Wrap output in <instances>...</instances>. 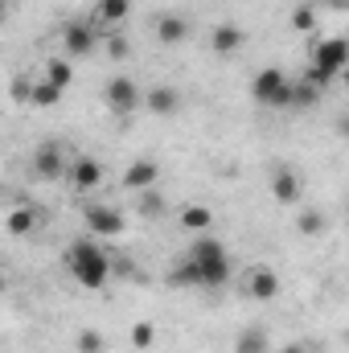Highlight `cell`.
<instances>
[{"label": "cell", "instance_id": "cell-1", "mask_svg": "<svg viewBox=\"0 0 349 353\" xmlns=\"http://www.w3.org/2000/svg\"><path fill=\"white\" fill-rule=\"evenodd\" d=\"M62 267H66V275H70L79 288H87V292L107 288V279L115 275V259L107 255L103 239H94V234H79V239L66 247Z\"/></svg>", "mask_w": 349, "mask_h": 353}, {"label": "cell", "instance_id": "cell-2", "mask_svg": "<svg viewBox=\"0 0 349 353\" xmlns=\"http://www.w3.org/2000/svg\"><path fill=\"white\" fill-rule=\"evenodd\" d=\"M185 255L197 263L201 292H222V288L235 279V259H230V251H226L214 234H193V243H189Z\"/></svg>", "mask_w": 349, "mask_h": 353}, {"label": "cell", "instance_id": "cell-3", "mask_svg": "<svg viewBox=\"0 0 349 353\" xmlns=\"http://www.w3.org/2000/svg\"><path fill=\"white\" fill-rule=\"evenodd\" d=\"M346 70H349V41H346V33H341V37H325V41L312 46L308 70L300 79H308V83H317V87L325 90L333 79H341Z\"/></svg>", "mask_w": 349, "mask_h": 353}, {"label": "cell", "instance_id": "cell-4", "mask_svg": "<svg viewBox=\"0 0 349 353\" xmlns=\"http://www.w3.org/2000/svg\"><path fill=\"white\" fill-rule=\"evenodd\" d=\"M292 83H296V79H288L279 66H263L259 74L251 79V99H255L259 107H271V111H288V103H292Z\"/></svg>", "mask_w": 349, "mask_h": 353}, {"label": "cell", "instance_id": "cell-5", "mask_svg": "<svg viewBox=\"0 0 349 353\" xmlns=\"http://www.w3.org/2000/svg\"><path fill=\"white\" fill-rule=\"evenodd\" d=\"M103 103H107L111 115H132V111H144V90H140L136 79L115 74V79L103 83Z\"/></svg>", "mask_w": 349, "mask_h": 353}, {"label": "cell", "instance_id": "cell-6", "mask_svg": "<svg viewBox=\"0 0 349 353\" xmlns=\"http://www.w3.org/2000/svg\"><path fill=\"white\" fill-rule=\"evenodd\" d=\"M70 173V161H66V148L58 140H41L29 157V176L33 181H62Z\"/></svg>", "mask_w": 349, "mask_h": 353}, {"label": "cell", "instance_id": "cell-7", "mask_svg": "<svg viewBox=\"0 0 349 353\" xmlns=\"http://www.w3.org/2000/svg\"><path fill=\"white\" fill-rule=\"evenodd\" d=\"M83 226H87V234H94V239H119L123 230H128V218L115 210V205H99V201H90V205H83Z\"/></svg>", "mask_w": 349, "mask_h": 353}, {"label": "cell", "instance_id": "cell-8", "mask_svg": "<svg viewBox=\"0 0 349 353\" xmlns=\"http://www.w3.org/2000/svg\"><path fill=\"white\" fill-rule=\"evenodd\" d=\"M103 41V25L94 21H66L62 25V58H87Z\"/></svg>", "mask_w": 349, "mask_h": 353}, {"label": "cell", "instance_id": "cell-9", "mask_svg": "<svg viewBox=\"0 0 349 353\" xmlns=\"http://www.w3.org/2000/svg\"><path fill=\"white\" fill-rule=\"evenodd\" d=\"M267 189H271V197L279 205H304V176H300V169H292V165H271Z\"/></svg>", "mask_w": 349, "mask_h": 353}, {"label": "cell", "instance_id": "cell-10", "mask_svg": "<svg viewBox=\"0 0 349 353\" xmlns=\"http://www.w3.org/2000/svg\"><path fill=\"white\" fill-rule=\"evenodd\" d=\"M243 292L251 296V300H259V304H271L275 296H279V275H275V267L267 263H255L243 271Z\"/></svg>", "mask_w": 349, "mask_h": 353}, {"label": "cell", "instance_id": "cell-11", "mask_svg": "<svg viewBox=\"0 0 349 353\" xmlns=\"http://www.w3.org/2000/svg\"><path fill=\"white\" fill-rule=\"evenodd\" d=\"M206 46H210V54H218V58H230V54H239V50L247 46V29H243L239 21H218V25L210 29Z\"/></svg>", "mask_w": 349, "mask_h": 353}, {"label": "cell", "instance_id": "cell-12", "mask_svg": "<svg viewBox=\"0 0 349 353\" xmlns=\"http://www.w3.org/2000/svg\"><path fill=\"white\" fill-rule=\"evenodd\" d=\"M123 189L128 193H144V189H157V181H161V165L152 161V157H136L128 169H123Z\"/></svg>", "mask_w": 349, "mask_h": 353}, {"label": "cell", "instance_id": "cell-13", "mask_svg": "<svg viewBox=\"0 0 349 353\" xmlns=\"http://www.w3.org/2000/svg\"><path fill=\"white\" fill-rule=\"evenodd\" d=\"M103 176H107L103 161H94V157H74V161H70V173H66V181H70L79 193H90V189H99V185H103Z\"/></svg>", "mask_w": 349, "mask_h": 353}, {"label": "cell", "instance_id": "cell-14", "mask_svg": "<svg viewBox=\"0 0 349 353\" xmlns=\"http://www.w3.org/2000/svg\"><path fill=\"white\" fill-rule=\"evenodd\" d=\"M144 111L148 115H161V119H173L181 111V90L169 87V83H157V87L144 90Z\"/></svg>", "mask_w": 349, "mask_h": 353}, {"label": "cell", "instance_id": "cell-15", "mask_svg": "<svg viewBox=\"0 0 349 353\" xmlns=\"http://www.w3.org/2000/svg\"><path fill=\"white\" fill-rule=\"evenodd\" d=\"M152 33H157V41H161L165 50H177V46L189 41V21H185L181 12H161L157 25H152Z\"/></svg>", "mask_w": 349, "mask_h": 353}, {"label": "cell", "instance_id": "cell-16", "mask_svg": "<svg viewBox=\"0 0 349 353\" xmlns=\"http://www.w3.org/2000/svg\"><path fill=\"white\" fill-rule=\"evenodd\" d=\"M4 230H8L12 239L33 234V230H37V205H12V210L4 214Z\"/></svg>", "mask_w": 349, "mask_h": 353}, {"label": "cell", "instance_id": "cell-17", "mask_svg": "<svg viewBox=\"0 0 349 353\" xmlns=\"http://www.w3.org/2000/svg\"><path fill=\"white\" fill-rule=\"evenodd\" d=\"M90 12H94L90 21L103 25V29H107V25H123V21L132 17V0H94Z\"/></svg>", "mask_w": 349, "mask_h": 353}, {"label": "cell", "instance_id": "cell-18", "mask_svg": "<svg viewBox=\"0 0 349 353\" xmlns=\"http://www.w3.org/2000/svg\"><path fill=\"white\" fill-rule=\"evenodd\" d=\"M136 214H140L144 222H157V218L169 214V197H165L161 189H144V193H136Z\"/></svg>", "mask_w": 349, "mask_h": 353}, {"label": "cell", "instance_id": "cell-19", "mask_svg": "<svg viewBox=\"0 0 349 353\" xmlns=\"http://www.w3.org/2000/svg\"><path fill=\"white\" fill-rule=\"evenodd\" d=\"M235 353H271V333L263 325H247L235 337Z\"/></svg>", "mask_w": 349, "mask_h": 353}, {"label": "cell", "instance_id": "cell-20", "mask_svg": "<svg viewBox=\"0 0 349 353\" xmlns=\"http://www.w3.org/2000/svg\"><path fill=\"white\" fill-rule=\"evenodd\" d=\"M181 226H185L189 234H210L214 210H210V205H185V210H181Z\"/></svg>", "mask_w": 349, "mask_h": 353}, {"label": "cell", "instance_id": "cell-21", "mask_svg": "<svg viewBox=\"0 0 349 353\" xmlns=\"http://www.w3.org/2000/svg\"><path fill=\"white\" fill-rule=\"evenodd\" d=\"M321 94H325V90L317 87V83L296 79V83H292V103H288V111H308V107H317V103H321Z\"/></svg>", "mask_w": 349, "mask_h": 353}, {"label": "cell", "instance_id": "cell-22", "mask_svg": "<svg viewBox=\"0 0 349 353\" xmlns=\"http://www.w3.org/2000/svg\"><path fill=\"white\" fill-rule=\"evenodd\" d=\"M321 230H325V214H321V210H312V205H296V234L317 239Z\"/></svg>", "mask_w": 349, "mask_h": 353}, {"label": "cell", "instance_id": "cell-23", "mask_svg": "<svg viewBox=\"0 0 349 353\" xmlns=\"http://www.w3.org/2000/svg\"><path fill=\"white\" fill-rule=\"evenodd\" d=\"M41 79H50L58 90H70V83H74V66H70V58H50L46 70H41Z\"/></svg>", "mask_w": 349, "mask_h": 353}, {"label": "cell", "instance_id": "cell-24", "mask_svg": "<svg viewBox=\"0 0 349 353\" xmlns=\"http://www.w3.org/2000/svg\"><path fill=\"white\" fill-rule=\"evenodd\" d=\"M165 279H169V288H201V275H197V263H193L189 255H185V259H181V263H177L173 271L165 275Z\"/></svg>", "mask_w": 349, "mask_h": 353}, {"label": "cell", "instance_id": "cell-25", "mask_svg": "<svg viewBox=\"0 0 349 353\" xmlns=\"http://www.w3.org/2000/svg\"><path fill=\"white\" fill-rule=\"evenodd\" d=\"M66 90H58L50 79H33V90H29V103L33 107H58Z\"/></svg>", "mask_w": 349, "mask_h": 353}, {"label": "cell", "instance_id": "cell-26", "mask_svg": "<svg viewBox=\"0 0 349 353\" xmlns=\"http://www.w3.org/2000/svg\"><path fill=\"white\" fill-rule=\"evenodd\" d=\"M74 350L79 353H107V337L99 329H79L74 333Z\"/></svg>", "mask_w": 349, "mask_h": 353}, {"label": "cell", "instance_id": "cell-27", "mask_svg": "<svg viewBox=\"0 0 349 353\" xmlns=\"http://www.w3.org/2000/svg\"><path fill=\"white\" fill-rule=\"evenodd\" d=\"M128 337H132L136 350H152V345H157V325H152V321H136Z\"/></svg>", "mask_w": 349, "mask_h": 353}, {"label": "cell", "instance_id": "cell-28", "mask_svg": "<svg viewBox=\"0 0 349 353\" xmlns=\"http://www.w3.org/2000/svg\"><path fill=\"white\" fill-rule=\"evenodd\" d=\"M292 29H296V33H312V29H317V4H300V8L292 12Z\"/></svg>", "mask_w": 349, "mask_h": 353}, {"label": "cell", "instance_id": "cell-29", "mask_svg": "<svg viewBox=\"0 0 349 353\" xmlns=\"http://www.w3.org/2000/svg\"><path fill=\"white\" fill-rule=\"evenodd\" d=\"M107 58H115V62L132 58V41H128L123 33H111V37H107Z\"/></svg>", "mask_w": 349, "mask_h": 353}, {"label": "cell", "instance_id": "cell-30", "mask_svg": "<svg viewBox=\"0 0 349 353\" xmlns=\"http://www.w3.org/2000/svg\"><path fill=\"white\" fill-rule=\"evenodd\" d=\"M279 353H317V350H312L308 341H288V345H283Z\"/></svg>", "mask_w": 349, "mask_h": 353}, {"label": "cell", "instance_id": "cell-31", "mask_svg": "<svg viewBox=\"0 0 349 353\" xmlns=\"http://www.w3.org/2000/svg\"><path fill=\"white\" fill-rule=\"evenodd\" d=\"M312 4H325V8H349V0H312Z\"/></svg>", "mask_w": 349, "mask_h": 353}, {"label": "cell", "instance_id": "cell-32", "mask_svg": "<svg viewBox=\"0 0 349 353\" xmlns=\"http://www.w3.org/2000/svg\"><path fill=\"white\" fill-rule=\"evenodd\" d=\"M337 132H341V136H346V140H349V115H346V119H341V123H337Z\"/></svg>", "mask_w": 349, "mask_h": 353}, {"label": "cell", "instance_id": "cell-33", "mask_svg": "<svg viewBox=\"0 0 349 353\" xmlns=\"http://www.w3.org/2000/svg\"><path fill=\"white\" fill-rule=\"evenodd\" d=\"M341 79H346V90H349V70H346V74H341Z\"/></svg>", "mask_w": 349, "mask_h": 353}, {"label": "cell", "instance_id": "cell-34", "mask_svg": "<svg viewBox=\"0 0 349 353\" xmlns=\"http://www.w3.org/2000/svg\"><path fill=\"white\" fill-rule=\"evenodd\" d=\"M346 41H349V25H346Z\"/></svg>", "mask_w": 349, "mask_h": 353}, {"label": "cell", "instance_id": "cell-35", "mask_svg": "<svg viewBox=\"0 0 349 353\" xmlns=\"http://www.w3.org/2000/svg\"><path fill=\"white\" fill-rule=\"evenodd\" d=\"M346 341H349V333H346Z\"/></svg>", "mask_w": 349, "mask_h": 353}]
</instances>
